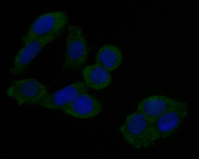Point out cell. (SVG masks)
Segmentation results:
<instances>
[{"label": "cell", "mask_w": 199, "mask_h": 159, "mask_svg": "<svg viewBox=\"0 0 199 159\" xmlns=\"http://www.w3.org/2000/svg\"><path fill=\"white\" fill-rule=\"evenodd\" d=\"M88 88L84 82H76L54 93H48L36 105L48 109L60 110L80 94L88 92Z\"/></svg>", "instance_id": "8"}, {"label": "cell", "mask_w": 199, "mask_h": 159, "mask_svg": "<svg viewBox=\"0 0 199 159\" xmlns=\"http://www.w3.org/2000/svg\"><path fill=\"white\" fill-rule=\"evenodd\" d=\"M187 109L181 108L170 110L151 122L150 146L156 140L169 137L177 131L188 115Z\"/></svg>", "instance_id": "6"}, {"label": "cell", "mask_w": 199, "mask_h": 159, "mask_svg": "<svg viewBox=\"0 0 199 159\" xmlns=\"http://www.w3.org/2000/svg\"><path fill=\"white\" fill-rule=\"evenodd\" d=\"M48 93L45 85L30 78L13 81L6 91L7 95L20 105H36Z\"/></svg>", "instance_id": "4"}, {"label": "cell", "mask_w": 199, "mask_h": 159, "mask_svg": "<svg viewBox=\"0 0 199 159\" xmlns=\"http://www.w3.org/2000/svg\"><path fill=\"white\" fill-rule=\"evenodd\" d=\"M82 73L85 83L88 87L94 90L104 89L111 81L109 72L96 63L85 67Z\"/></svg>", "instance_id": "10"}, {"label": "cell", "mask_w": 199, "mask_h": 159, "mask_svg": "<svg viewBox=\"0 0 199 159\" xmlns=\"http://www.w3.org/2000/svg\"><path fill=\"white\" fill-rule=\"evenodd\" d=\"M188 106L187 103L166 96L156 95L143 99L138 104L137 110L151 122L169 111L179 108H188Z\"/></svg>", "instance_id": "7"}, {"label": "cell", "mask_w": 199, "mask_h": 159, "mask_svg": "<svg viewBox=\"0 0 199 159\" xmlns=\"http://www.w3.org/2000/svg\"><path fill=\"white\" fill-rule=\"evenodd\" d=\"M122 57V52L118 48L113 45H106L98 50L96 64L109 72L112 71L120 65Z\"/></svg>", "instance_id": "11"}, {"label": "cell", "mask_w": 199, "mask_h": 159, "mask_svg": "<svg viewBox=\"0 0 199 159\" xmlns=\"http://www.w3.org/2000/svg\"><path fill=\"white\" fill-rule=\"evenodd\" d=\"M62 29L42 36L23 45L15 56L9 73L14 76L25 74L32 61L46 46L61 35Z\"/></svg>", "instance_id": "3"}, {"label": "cell", "mask_w": 199, "mask_h": 159, "mask_svg": "<svg viewBox=\"0 0 199 159\" xmlns=\"http://www.w3.org/2000/svg\"><path fill=\"white\" fill-rule=\"evenodd\" d=\"M103 109L100 101L86 92L78 95L60 110L74 117L85 119L96 116Z\"/></svg>", "instance_id": "9"}, {"label": "cell", "mask_w": 199, "mask_h": 159, "mask_svg": "<svg viewBox=\"0 0 199 159\" xmlns=\"http://www.w3.org/2000/svg\"><path fill=\"white\" fill-rule=\"evenodd\" d=\"M66 53L62 67V71L69 72L80 68L86 61L89 48L81 28L70 25L68 27Z\"/></svg>", "instance_id": "1"}, {"label": "cell", "mask_w": 199, "mask_h": 159, "mask_svg": "<svg viewBox=\"0 0 199 159\" xmlns=\"http://www.w3.org/2000/svg\"><path fill=\"white\" fill-rule=\"evenodd\" d=\"M151 122L137 110L127 116L119 130L126 141L136 149L147 148L149 144Z\"/></svg>", "instance_id": "2"}, {"label": "cell", "mask_w": 199, "mask_h": 159, "mask_svg": "<svg viewBox=\"0 0 199 159\" xmlns=\"http://www.w3.org/2000/svg\"><path fill=\"white\" fill-rule=\"evenodd\" d=\"M65 12L55 11L43 14L38 17L21 38L23 45L49 33L63 29L68 21Z\"/></svg>", "instance_id": "5"}]
</instances>
